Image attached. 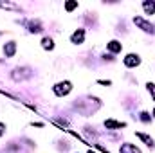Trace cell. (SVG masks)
Segmentation results:
<instances>
[{
    "mask_svg": "<svg viewBox=\"0 0 155 153\" xmlns=\"http://www.w3.org/2000/svg\"><path fill=\"white\" fill-rule=\"evenodd\" d=\"M76 110L79 114L83 115H92L99 106H101V101L97 99V97H85V99H81V101H78L76 105Z\"/></svg>",
    "mask_w": 155,
    "mask_h": 153,
    "instance_id": "1",
    "label": "cell"
},
{
    "mask_svg": "<svg viewBox=\"0 0 155 153\" xmlns=\"http://www.w3.org/2000/svg\"><path fill=\"white\" fill-rule=\"evenodd\" d=\"M33 76V70L29 67H16L13 72H11V77L13 81H24V79H29Z\"/></svg>",
    "mask_w": 155,
    "mask_h": 153,
    "instance_id": "2",
    "label": "cell"
},
{
    "mask_svg": "<svg viewBox=\"0 0 155 153\" xmlns=\"http://www.w3.org/2000/svg\"><path fill=\"white\" fill-rule=\"evenodd\" d=\"M52 90H54V94H56L58 97H63V96L71 94L72 83H71V81H60V83H56V85L52 86Z\"/></svg>",
    "mask_w": 155,
    "mask_h": 153,
    "instance_id": "3",
    "label": "cell"
},
{
    "mask_svg": "<svg viewBox=\"0 0 155 153\" xmlns=\"http://www.w3.org/2000/svg\"><path fill=\"white\" fill-rule=\"evenodd\" d=\"M134 24H135L139 29H143L144 33H150V34H153L155 33L153 24H150L148 20H144V18H141V16H135V18H134Z\"/></svg>",
    "mask_w": 155,
    "mask_h": 153,
    "instance_id": "4",
    "label": "cell"
},
{
    "mask_svg": "<svg viewBox=\"0 0 155 153\" xmlns=\"http://www.w3.org/2000/svg\"><path fill=\"white\" fill-rule=\"evenodd\" d=\"M123 63H124V67H128V69H134V67H137L139 63H141V58H139V54H126L124 56V60H123Z\"/></svg>",
    "mask_w": 155,
    "mask_h": 153,
    "instance_id": "5",
    "label": "cell"
},
{
    "mask_svg": "<svg viewBox=\"0 0 155 153\" xmlns=\"http://www.w3.org/2000/svg\"><path fill=\"white\" fill-rule=\"evenodd\" d=\"M126 122H119V121H114V119H107L105 121V128L107 130H119V128H124Z\"/></svg>",
    "mask_w": 155,
    "mask_h": 153,
    "instance_id": "6",
    "label": "cell"
},
{
    "mask_svg": "<svg viewBox=\"0 0 155 153\" xmlns=\"http://www.w3.org/2000/svg\"><path fill=\"white\" fill-rule=\"evenodd\" d=\"M15 52H16V43H15V41H7V43L4 45V54H5V58H13Z\"/></svg>",
    "mask_w": 155,
    "mask_h": 153,
    "instance_id": "7",
    "label": "cell"
},
{
    "mask_svg": "<svg viewBox=\"0 0 155 153\" xmlns=\"http://www.w3.org/2000/svg\"><path fill=\"white\" fill-rule=\"evenodd\" d=\"M83 40H85V29H78V31L72 33V36H71V41L76 43V45L83 43Z\"/></svg>",
    "mask_w": 155,
    "mask_h": 153,
    "instance_id": "8",
    "label": "cell"
},
{
    "mask_svg": "<svg viewBox=\"0 0 155 153\" xmlns=\"http://www.w3.org/2000/svg\"><path fill=\"white\" fill-rule=\"evenodd\" d=\"M135 135H137L148 148H155V142H153V139H152L150 135H146V133H143V132H135Z\"/></svg>",
    "mask_w": 155,
    "mask_h": 153,
    "instance_id": "9",
    "label": "cell"
},
{
    "mask_svg": "<svg viewBox=\"0 0 155 153\" xmlns=\"http://www.w3.org/2000/svg\"><path fill=\"white\" fill-rule=\"evenodd\" d=\"M27 27H29V33H41L43 31V27H41V24H40L38 20L27 22Z\"/></svg>",
    "mask_w": 155,
    "mask_h": 153,
    "instance_id": "10",
    "label": "cell"
},
{
    "mask_svg": "<svg viewBox=\"0 0 155 153\" xmlns=\"http://www.w3.org/2000/svg\"><path fill=\"white\" fill-rule=\"evenodd\" d=\"M107 49L110 50V52H114V54H117V52H121V49H123V45L117 41V40H112V41H108L107 43Z\"/></svg>",
    "mask_w": 155,
    "mask_h": 153,
    "instance_id": "11",
    "label": "cell"
},
{
    "mask_svg": "<svg viewBox=\"0 0 155 153\" xmlns=\"http://www.w3.org/2000/svg\"><path fill=\"white\" fill-rule=\"evenodd\" d=\"M143 9H144L146 15H155V2L153 0H146V2H143Z\"/></svg>",
    "mask_w": 155,
    "mask_h": 153,
    "instance_id": "12",
    "label": "cell"
},
{
    "mask_svg": "<svg viewBox=\"0 0 155 153\" xmlns=\"http://www.w3.org/2000/svg\"><path fill=\"white\" fill-rule=\"evenodd\" d=\"M119 151L121 153H141V150L137 146H134V144H123Z\"/></svg>",
    "mask_w": 155,
    "mask_h": 153,
    "instance_id": "13",
    "label": "cell"
},
{
    "mask_svg": "<svg viewBox=\"0 0 155 153\" xmlns=\"http://www.w3.org/2000/svg\"><path fill=\"white\" fill-rule=\"evenodd\" d=\"M41 47H43L45 50H52V49H54V41H52V38H43L41 40Z\"/></svg>",
    "mask_w": 155,
    "mask_h": 153,
    "instance_id": "14",
    "label": "cell"
},
{
    "mask_svg": "<svg viewBox=\"0 0 155 153\" xmlns=\"http://www.w3.org/2000/svg\"><path fill=\"white\" fill-rule=\"evenodd\" d=\"M0 7H4V9H15V11H18V9H20L18 5H15V4H9V2H0Z\"/></svg>",
    "mask_w": 155,
    "mask_h": 153,
    "instance_id": "15",
    "label": "cell"
},
{
    "mask_svg": "<svg viewBox=\"0 0 155 153\" xmlns=\"http://www.w3.org/2000/svg\"><path fill=\"white\" fill-rule=\"evenodd\" d=\"M78 7V2H74V0H71V2H65V9L71 13V11H74Z\"/></svg>",
    "mask_w": 155,
    "mask_h": 153,
    "instance_id": "16",
    "label": "cell"
},
{
    "mask_svg": "<svg viewBox=\"0 0 155 153\" xmlns=\"http://www.w3.org/2000/svg\"><path fill=\"white\" fill-rule=\"evenodd\" d=\"M146 88H148V92L152 94V97H153V101H155V83H148Z\"/></svg>",
    "mask_w": 155,
    "mask_h": 153,
    "instance_id": "17",
    "label": "cell"
},
{
    "mask_svg": "<svg viewBox=\"0 0 155 153\" xmlns=\"http://www.w3.org/2000/svg\"><path fill=\"white\" fill-rule=\"evenodd\" d=\"M141 121H143V122H150V121H152V117H150L148 112H141Z\"/></svg>",
    "mask_w": 155,
    "mask_h": 153,
    "instance_id": "18",
    "label": "cell"
},
{
    "mask_svg": "<svg viewBox=\"0 0 155 153\" xmlns=\"http://www.w3.org/2000/svg\"><path fill=\"white\" fill-rule=\"evenodd\" d=\"M97 83H99V85H105V86H110V85H112V83H110L108 79H107V81H105V79H99Z\"/></svg>",
    "mask_w": 155,
    "mask_h": 153,
    "instance_id": "19",
    "label": "cell"
},
{
    "mask_svg": "<svg viewBox=\"0 0 155 153\" xmlns=\"http://www.w3.org/2000/svg\"><path fill=\"white\" fill-rule=\"evenodd\" d=\"M4 133H5V124H4V122H0V137H2Z\"/></svg>",
    "mask_w": 155,
    "mask_h": 153,
    "instance_id": "20",
    "label": "cell"
},
{
    "mask_svg": "<svg viewBox=\"0 0 155 153\" xmlns=\"http://www.w3.org/2000/svg\"><path fill=\"white\" fill-rule=\"evenodd\" d=\"M103 58H105V60H108V61H114V56H112V54H105Z\"/></svg>",
    "mask_w": 155,
    "mask_h": 153,
    "instance_id": "21",
    "label": "cell"
},
{
    "mask_svg": "<svg viewBox=\"0 0 155 153\" xmlns=\"http://www.w3.org/2000/svg\"><path fill=\"white\" fill-rule=\"evenodd\" d=\"M88 153H96V151H92V150H90V151H88Z\"/></svg>",
    "mask_w": 155,
    "mask_h": 153,
    "instance_id": "22",
    "label": "cell"
},
{
    "mask_svg": "<svg viewBox=\"0 0 155 153\" xmlns=\"http://www.w3.org/2000/svg\"><path fill=\"white\" fill-rule=\"evenodd\" d=\"M152 114H153V115H155V108H153V112H152Z\"/></svg>",
    "mask_w": 155,
    "mask_h": 153,
    "instance_id": "23",
    "label": "cell"
}]
</instances>
